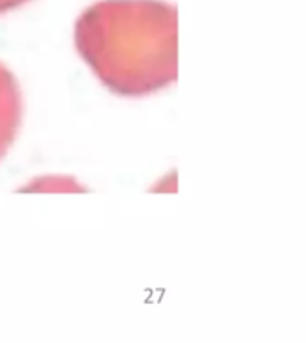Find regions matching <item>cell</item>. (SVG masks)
<instances>
[{"label": "cell", "mask_w": 306, "mask_h": 343, "mask_svg": "<svg viewBox=\"0 0 306 343\" xmlns=\"http://www.w3.org/2000/svg\"><path fill=\"white\" fill-rule=\"evenodd\" d=\"M75 49L99 81L145 97L178 79V9L162 0H100L79 17Z\"/></svg>", "instance_id": "cell-1"}, {"label": "cell", "mask_w": 306, "mask_h": 343, "mask_svg": "<svg viewBox=\"0 0 306 343\" xmlns=\"http://www.w3.org/2000/svg\"><path fill=\"white\" fill-rule=\"evenodd\" d=\"M22 123V93L17 79L0 63V161L6 157Z\"/></svg>", "instance_id": "cell-2"}, {"label": "cell", "mask_w": 306, "mask_h": 343, "mask_svg": "<svg viewBox=\"0 0 306 343\" xmlns=\"http://www.w3.org/2000/svg\"><path fill=\"white\" fill-rule=\"evenodd\" d=\"M25 2H29V0H0V15L13 11V9L23 6Z\"/></svg>", "instance_id": "cell-3"}]
</instances>
